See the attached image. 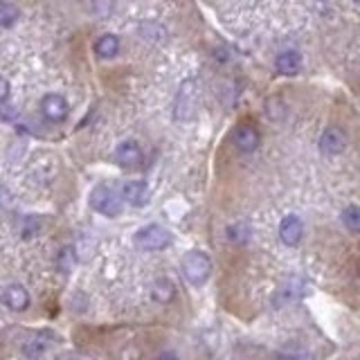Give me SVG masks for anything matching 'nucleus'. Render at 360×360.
Returning a JSON list of instances; mask_svg holds the SVG:
<instances>
[{"instance_id":"f257e3e1","label":"nucleus","mask_w":360,"mask_h":360,"mask_svg":"<svg viewBox=\"0 0 360 360\" xmlns=\"http://www.w3.org/2000/svg\"><path fill=\"white\" fill-rule=\"evenodd\" d=\"M180 270H183L185 279L192 286H203L212 275V261L205 252L192 250L183 257V261H180Z\"/></svg>"},{"instance_id":"f03ea898","label":"nucleus","mask_w":360,"mask_h":360,"mask_svg":"<svg viewBox=\"0 0 360 360\" xmlns=\"http://www.w3.org/2000/svg\"><path fill=\"white\" fill-rule=\"evenodd\" d=\"M135 246L140 250H147V252H158V250H165L171 246V232L162 225H144L138 232H135Z\"/></svg>"},{"instance_id":"7ed1b4c3","label":"nucleus","mask_w":360,"mask_h":360,"mask_svg":"<svg viewBox=\"0 0 360 360\" xmlns=\"http://www.w3.org/2000/svg\"><path fill=\"white\" fill-rule=\"evenodd\" d=\"M90 207H93L97 214L115 219V216L122 214V198L108 185H97L93 192H90Z\"/></svg>"},{"instance_id":"20e7f679","label":"nucleus","mask_w":360,"mask_h":360,"mask_svg":"<svg viewBox=\"0 0 360 360\" xmlns=\"http://www.w3.org/2000/svg\"><path fill=\"white\" fill-rule=\"evenodd\" d=\"M302 237H304V223L300 216L295 214L284 216L282 223H279V239H282L284 246L295 248L302 241Z\"/></svg>"},{"instance_id":"39448f33","label":"nucleus","mask_w":360,"mask_h":360,"mask_svg":"<svg viewBox=\"0 0 360 360\" xmlns=\"http://www.w3.org/2000/svg\"><path fill=\"white\" fill-rule=\"evenodd\" d=\"M142 149H140V144L138 142H133V140H126L122 142L120 147L115 149V162L120 167L124 169H135V167H140L142 165Z\"/></svg>"},{"instance_id":"423d86ee","label":"nucleus","mask_w":360,"mask_h":360,"mask_svg":"<svg viewBox=\"0 0 360 360\" xmlns=\"http://www.w3.org/2000/svg\"><path fill=\"white\" fill-rule=\"evenodd\" d=\"M259 140H261L259 138V131L252 124H241L232 133L234 147H237V151H241V153H252V151L259 147Z\"/></svg>"},{"instance_id":"0eeeda50","label":"nucleus","mask_w":360,"mask_h":360,"mask_svg":"<svg viewBox=\"0 0 360 360\" xmlns=\"http://www.w3.org/2000/svg\"><path fill=\"white\" fill-rule=\"evenodd\" d=\"M347 147V135L338 126H329V129H324L322 135H320V149L324 153H329V156H338Z\"/></svg>"},{"instance_id":"6e6552de","label":"nucleus","mask_w":360,"mask_h":360,"mask_svg":"<svg viewBox=\"0 0 360 360\" xmlns=\"http://www.w3.org/2000/svg\"><path fill=\"white\" fill-rule=\"evenodd\" d=\"M41 111L48 117L50 122H63L68 117V102L66 97H61L57 93H50L41 99Z\"/></svg>"},{"instance_id":"1a4fd4ad","label":"nucleus","mask_w":360,"mask_h":360,"mask_svg":"<svg viewBox=\"0 0 360 360\" xmlns=\"http://www.w3.org/2000/svg\"><path fill=\"white\" fill-rule=\"evenodd\" d=\"M0 302H3L9 311L21 313L30 306V293H27L21 284H12V286L5 288L3 295H0Z\"/></svg>"},{"instance_id":"9d476101","label":"nucleus","mask_w":360,"mask_h":360,"mask_svg":"<svg viewBox=\"0 0 360 360\" xmlns=\"http://www.w3.org/2000/svg\"><path fill=\"white\" fill-rule=\"evenodd\" d=\"M122 198L129 205L144 207L149 203V187H147V183H144V180H129V183H124Z\"/></svg>"},{"instance_id":"9b49d317","label":"nucleus","mask_w":360,"mask_h":360,"mask_svg":"<svg viewBox=\"0 0 360 360\" xmlns=\"http://www.w3.org/2000/svg\"><path fill=\"white\" fill-rule=\"evenodd\" d=\"M275 68L279 75H284V77H295L297 72L302 70V57L297 54L295 50H286L282 54H277V59H275Z\"/></svg>"},{"instance_id":"f8f14e48","label":"nucleus","mask_w":360,"mask_h":360,"mask_svg":"<svg viewBox=\"0 0 360 360\" xmlns=\"http://www.w3.org/2000/svg\"><path fill=\"white\" fill-rule=\"evenodd\" d=\"M120 52V39L115 34H104L95 41V54L102 59H113Z\"/></svg>"},{"instance_id":"ddd939ff","label":"nucleus","mask_w":360,"mask_h":360,"mask_svg":"<svg viewBox=\"0 0 360 360\" xmlns=\"http://www.w3.org/2000/svg\"><path fill=\"white\" fill-rule=\"evenodd\" d=\"M151 295H153V300H156V302H160V304H169V302L176 297V284L171 282V279L162 277V279H158L156 284H153Z\"/></svg>"},{"instance_id":"4468645a","label":"nucleus","mask_w":360,"mask_h":360,"mask_svg":"<svg viewBox=\"0 0 360 360\" xmlns=\"http://www.w3.org/2000/svg\"><path fill=\"white\" fill-rule=\"evenodd\" d=\"M342 223H345V228L349 232L360 234V207L358 205L345 207V212H342Z\"/></svg>"},{"instance_id":"2eb2a0df","label":"nucleus","mask_w":360,"mask_h":360,"mask_svg":"<svg viewBox=\"0 0 360 360\" xmlns=\"http://www.w3.org/2000/svg\"><path fill=\"white\" fill-rule=\"evenodd\" d=\"M18 18V7L9 0H0V27H12Z\"/></svg>"},{"instance_id":"dca6fc26","label":"nucleus","mask_w":360,"mask_h":360,"mask_svg":"<svg viewBox=\"0 0 360 360\" xmlns=\"http://www.w3.org/2000/svg\"><path fill=\"white\" fill-rule=\"evenodd\" d=\"M228 237H230V241H234V243H246V241H248V237H250L248 225H243V223H239V225H232V228L228 230Z\"/></svg>"},{"instance_id":"f3484780","label":"nucleus","mask_w":360,"mask_h":360,"mask_svg":"<svg viewBox=\"0 0 360 360\" xmlns=\"http://www.w3.org/2000/svg\"><path fill=\"white\" fill-rule=\"evenodd\" d=\"M45 349H48V342L41 340V338H36V340H30V342H27V345L23 347V354L36 358V356H41Z\"/></svg>"},{"instance_id":"a211bd4d","label":"nucleus","mask_w":360,"mask_h":360,"mask_svg":"<svg viewBox=\"0 0 360 360\" xmlns=\"http://www.w3.org/2000/svg\"><path fill=\"white\" fill-rule=\"evenodd\" d=\"M59 266L63 273H70V268L75 266V255H72V248L61 250V257H59Z\"/></svg>"},{"instance_id":"6ab92c4d","label":"nucleus","mask_w":360,"mask_h":360,"mask_svg":"<svg viewBox=\"0 0 360 360\" xmlns=\"http://www.w3.org/2000/svg\"><path fill=\"white\" fill-rule=\"evenodd\" d=\"M93 9L97 16H108L113 9V0H93Z\"/></svg>"},{"instance_id":"aec40b11","label":"nucleus","mask_w":360,"mask_h":360,"mask_svg":"<svg viewBox=\"0 0 360 360\" xmlns=\"http://www.w3.org/2000/svg\"><path fill=\"white\" fill-rule=\"evenodd\" d=\"M7 97H9V81L5 77H0V104L7 102Z\"/></svg>"},{"instance_id":"412c9836","label":"nucleus","mask_w":360,"mask_h":360,"mask_svg":"<svg viewBox=\"0 0 360 360\" xmlns=\"http://www.w3.org/2000/svg\"><path fill=\"white\" fill-rule=\"evenodd\" d=\"M354 3H356V5H360V0H354Z\"/></svg>"}]
</instances>
